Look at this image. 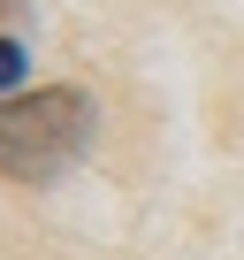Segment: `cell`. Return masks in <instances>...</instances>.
Here are the masks:
<instances>
[{"label": "cell", "instance_id": "2", "mask_svg": "<svg viewBox=\"0 0 244 260\" xmlns=\"http://www.w3.org/2000/svg\"><path fill=\"white\" fill-rule=\"evenodd\" d=\"M23 69H31V54H23L16 39H0V100H16V84H23Z\"/></svg>", "mask_w": 244, "mask_h": 260}, {"label": "cell", "instance_id": "3", "mask_svg": "<svg viewBox=\"0 0 244 260\" xmlns=\"http://www.w3.org/2000/svg\"><path fill=\"white\" fill-rule=\"evenodd\" d=\"M16 16H23V0H0V23H16Z\"/></svg>", "mask_w": 244, "mask_h": 260}, {"label": "cell", "instance_id": "1", "mask_svg": "<svg viewBox=\"0 0 244 260\" xmlns=\"http://www.w3.org/2000/svg\"><path fill=\"white\" fill-rule=\"evenodd\" d=\"M92 130H99V115H92V92H76V84L0 100V176H16V184L69 176L92 146Z\"/></svg>", "mask_w": 244, "mask_h": 260}]
</instances>
